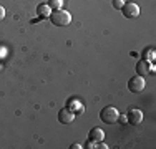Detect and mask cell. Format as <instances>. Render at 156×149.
Segmentation results:
<instances>
[{
  "label": "cell",
  "mask_w": 156,
  "mask_h": 149,
  "mask_svg": "<svg viewBox=\"0 0 156 149\" xmlns=\"http://www.w3.org/2000/svg\"><path fill=\"white\" fill-rule=\"evenodd\" d=\"M50 22L55 27H66V25H70V22H72V15H70V12H66V10H63V9L51 10Z\"/></svg>",
  "instance_id": "6da1fadb"
},
{
  "label": "cell",
  "mask_w": 156,
  "mask_h": 149,
  "mask_svg": "<svg viewBox=\"0 0 156 149\" xmlns=\"http://www.w3.org/2000/svg\"><path fill=\"white\" fill-rule=\"evenodd\" d=\"M118 116H120V111L115 106H105L101 111H100V119L106 124H113V123L118 121Z\"/></svg>",
  "instance_id": "7a4b0ae2"
},
{
  "label": "cell",
  "mask_w": 156,
  "mask_h": 149,
  "mask_svg": "<svg viewBox=\"0 0 156 149\" xmlns=\"http://www.w3.org/2000/svg\"><path fill=\"white\" fill-rule=\"evenodd\" d=\"M146 88V81L143 80V76H133L128 80V89L131 93H141Z\"/></svg>",
  "instance_id": "3957f363"
},
{
  "label": "cell",
  "mask_w": 156,
  "mask_h": 149,
  "mask_svg": "<svg viewBox=\"0 0 156 149\" xmlns=\"http://www.w3.org/2000/svg\"><path fill=\"white\" fill-rule=\"evenodd\" d=\"M136 73H138V76H143V78H146L148 74H150L151 71H154V66L151 65L150 61H148L146 58H143V60H140L138 63H136Z\"/></svg>",
  "instance_id": "277c9868"
},
{
  "label": "cell",
  "mask_w": 156,
  "mask_h": 149,
  "mask_svg": "<svg viewBox=\"0 0 156 149\" xmlns=\"http://www.w3.org/2000/svg\"><path fill=\"white\" fill-rule=\"evenodd\" d=\"M121 13L126 18H136L140 15V7L133 2H125V5L121 7Z\"/></svg>",
  "instance_id": "5b68a950"
},
{
  "label": "cell",
  "mask_w": 156,
  "mask_h": 149,
  "mask_svg": "<svg viewBox=\"0 0 156 149\" xmlns=\"http://www.w3.org/2000/svg\"><path fill=\"white\" fill-rule=\"evenodd\" d=\"M73 119H75V113H72L68 108L60 109V113H58V121H60L62 124H70V123H73Z\"/></svg>",
  "instance_id": "8992f818"
},
{
  "label": "cell",
  "mask_w": 156,
  "mask_h": 149,
  "mask_svg": "<svg viewBox=\"0 0 156 149\" xmlns=\"http://www.w3.org/2000/svg\"><path fill=\"white\" fill-rule=\"evenodd\" d=\"M126 118H128L129 124H140V123L143 121V113H141L140 109H129L128 114H126Z\"/></svg>",
  "instance_id": "52a82bcc"
},
{
  "label": "cell",
  "mask_w": 156,
  "mask_h": 149,
  "mask_svg": "<svg viewBox=\"0 0 156 149\" xmlns=\"http://www.w3.org/2000/svg\"><path fill=\"white\" fill-rule=\"evenodd\" d=\"M88 139L90 141H95V143H100V141L105 139V133H103L101 128H93L88 134Z\"/></svg>",
  "instance_id": "ba28073f"
},
{
  "label": "cell",
  "mask_w": 156,
  "mask_h": 149,
  "mask_svg": "<svg viewBox=\"0 0 156 149\" xmlns=\"http://www.w3.org/2000/svg\"><path fill=\"white\" fill-rule=\"evenodd\" d=\"M50 13H51V9L48 7V3H40L37 7V15L40 18H50Z\"/></svg>",
  "instance_id": "9c48e42d"
},
{
  "label": "cell",
  "mask_w": 156,
  "mask_h": 149,
  "mask_svg": "<svg viewBox=\"0 0 156 149\" xmlns=\"http://www.w3.org/2000/svg\"><path fill=\"white\" fill-rule=\"evenodd\" d=\"M68 109L72 111V113H76V114H81L85 111V106H83V103H80V101H76V99H73L72 104L68 106Z\"/></svg>",
  "instance_id": "30bf717a"
},
{
  "label": "cell",
  "mask_w": 156,
  "mask_h": 149,
  "mask_svg": "<svg viewBox=\"0 0 156 149\" xmlns=\"http://www.w3.org/2000/svg\"><path fill=\"white\" fill-rule=\"evenodd\" d=\"M48 7L53 10H58L63 7V0H48Z\"/></svg>",
  "instance_id": "8fae6325"
},
{
  "label": "cell",
  "mask_w": 156,
  "mask_h": 149,
  "mask_svg": "<svg viewBox=\"0 0 156 149\" xmlns=\"http://www.w3.org/2000/svg\"><path fill=\"white\" fill-rule=\"evenodd\" d=\"M125 5V0H113V7L116 10H121V7Z\"/></svg>",
  "instance_id": "7c38bea8"
},
{
  "label": "cell",
  "mask_w": 156,
  "mask_h": 149,
  "mask_svg": "<svg viewBox=\"0 0 156 149\" xmlns=\"http://www.w3.org/2000/svg\"><path fill=\"white\" fill-rule=\"evenodd\" d=\"M118 121L123 123V124H126V123H128V118H126V114H120V116H118Z\"/></svg>",
  "instance_id": "4fadbf2b"
},
{
  "label": "cell",
  "mask_w": 156,
  "mask_h": 149,
  "mask_svg": "<svg viewBox=\"0 0 156 149\" xmlns=\"http://www.w3.org/2000/svg\"><path fill=\"white\" fill-rule=\"evenodd\" d=\"M5 18V9H3V5H0V20H3Z\"/></svg>",
  "instance_id": "5bb4252c"
},
{
  "label": "cell",
  "mask_w": 156,
  "mask_h": 149,
  "mask_svg": "<svg viewBox=\"0 0 156 149\" xmlns=\"http://www.w3.org/2000/svg\"><path fill=\"white\" fill-rule=\"evenodd\" d=\"M96 147H101V149H106L108 146H106L105 143H101V141H100V144H96Z\"/></svg>",
  "instance_id": "9a60e30c"
},
{
  "label": "cell",
  "mask_w": 156,
  "mask_h": 149,
  "mask_svg": "<svg viewBox=\"0 0 156 149\" xmlns=\"http://www.w3.org/2000/svg\"><path fill=\"white\" fill-rule=\"evenodd\" d=\"M70 147H72V149H80L81 146H80V144H78V143H75V144H72V146H70Z\"/></svg>",
  "instance_id": "2e32d148"
},
{
  "label": "cell",
  "mask_w": 156,
  "mask_h": 149,
  "mask_svg": "<svg viewBox=\"0 0 156 149\" xmlns=\"http://www.w3.org/2000/svg\"><path fill=\"white\" fill-rule=\"evenodd\" d=\"M63 2H65V0H63Z\"/></svg>",
  "instance_id": "e0dca14e"
}]
</instances>
